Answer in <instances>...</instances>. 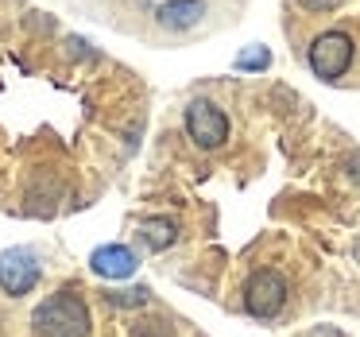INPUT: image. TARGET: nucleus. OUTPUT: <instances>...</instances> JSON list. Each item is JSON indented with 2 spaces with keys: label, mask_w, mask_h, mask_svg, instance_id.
Instances as JSON below:
<instances>
[{
  "label": "nucleus",
  "mask_w": 360,
  "mask_h": 337,
  "mask_svg": "<svg viewBox=\"0 0 360 337\" xmlns=\"http://www.w3.org/2000/svg\"><path fill=\"white\" fill-rule=\"evenodd\" d=\"M345 167H349V174L360 182V151H352V155H349V163H345Z\"/></svg>",
  "instance_id": "obj_12"
},
{
  "label": "nucleus",
  "mask_w": 360,
  "mask_h": 337,
  "mask_svg": "<svg viewBox=\"0 0 360 337\" xmlns=\"http://www.w3.org/2000/svg\"><path fill=\"white\" fill-rule=\"evenodd\" d=\"M356 260H360V241H356Z\"/></svg>",
  "instance_id": "obj_13"
},
{
  "label": "nucleus",
  "mask_w": 360,
  "mask_h": 337,
  "mask_svg": "<svg viewBox=\"0 0 360 337\" xmlns=\"http://www.w3.org/2000/svg\"><path fill=\"white\" fill-rule=\"evenodd\" d=\"M287 295H290V287H287V279H283V272L259 267V272H252L248 283H244V310H248L252 318L267 322L287 306Z\"/></svg>",
  "instance_id": "obj_4"
},
{
  "label": "nucleus",
  "mask_w": 360,
  "mask_h": 337,
  "mask_svg": "<svg viewBox=\"0 0 360 337\" xmlns=\"http://www.w3.org/2000/svg\"><path fill=\"white\" fill-rule=\"evenodd\" d=\"M89 306L78 291H55L32 314L35 337H89Z\"/></svg>",
  "instance_id": "obj_1"
},
{
  "label": "nucleus",
  "mask_w": 360,
  "mask_h": 337,
  "mask_svg": "<svg viewBox=\"0 0 360 337\" xmlns=\"http://www.w3.org/2000/svg\"><path fill=\"white\" fill-rule=\"evenodd\" d=\"M205 16H210L205 0H163V4H159V12H155L159 27H163V32H174V35L194 32Z\"/></svg>",
  "instance_id": "obj_6"
},
{
  "label": "nucleus",
  "mask_w": 360,
  "mask_h": 337,
  "mask_svg": "<svg viewBox=\"0 0 360 337\" xmlns=\"http://www.w3.org/2000/svg\"><path fill=\"white\" fill-rule=\"evenodd\" d=\"M140 241L148 244L151 252H167L179 241V221L174 217H143L140 221Z\"/></svg>",
  "instance_id": "obj_8"
},
{
  "label": "nucleus",
  "mask_w": 360,
  "mask_h": 337,
  "mask_svg": "<svg viewBox=\"0 0 360 337\" xmlns=\"http://www.w3.org/2000/svg\"><path fill=\"white\" fill-rule=\"evenodd\" d=\"M89 267H94V275H101V279H128V275L140 267V260H136V252L128 248V244H101V248H94V256H89Z\"/></svg>",
  "instance_id": "obj_7"
},
{
  "label": "nucleus",
  "mask_w": 360,
  "mask_h": 337,
  "mask_svg": "<svg viewBox=\"0 0 360 337\" xmlns=\"http://www.w3.org/2000/svg\"><path fill=\"white\" fill-rule=\"evenodd\" d=\"M182 125H186V136L194 140V148L202 151H217L229 144V117L225 109H221L217 101H210V97H194V101L186 105V113H182Z\"/></svg>",
  "instance_id": "obj_3"
},
{
  "label": "nucleus",
  "mask_w": 360,
  "mask_h": 337,
  "mask_svg": "<svg viewBox=\"0 0 360 337\" xmlns=\"http://www.w3.org/2000/svg\"><path fill=\"white\" fill-rule=\"evenodd\" d=\"M352 55H356V43L349 32H321L306 47V63H310L314 78L321 82H341L352 66Z\"/></svg>",
  "instance_id": "obj_2"
},
{
  "label": "nucleus",
  "mask_w": 360,
  "mask_h": 337,
  "mask_svg": "<svg viewBox=\"0 0 360 337\" xmlns=\"http://www.w3.org/2000/svg\"><path fill=\"white\" fill-rule=\"evenodd\" d=\"M43 264L32 248H8L0 252V291L8 298H24L39 287Z\"/></svg>",
  "instance_id": "obj_5"
},
{
  "label": "nucleus",
  "mask_w": 360,
  "mask_h": 337,
  "mask_svg": "<svg viewBox=\"0 0 360 337\" xmlns=\"http://www.w3.org/2000/svg\"><path fill=\"white\" fill-rule=\"evenodd\" d=\"M298 8H306V12H333V8H341V0H295Z\"/></svg>",
  "instance_id": "obj_11"
},
{
  "label": "nucleus",
  "mask_w": 360,
  "mask_h": 337,
  "mask_svg": "<svg viewBox=\"0 0 360 337\" xmlns=\"http://www.w3.org/2000/svg\"><path fill=\"white\" fill-rule=\"evenodd\" d=\"M105 298H109V306H124V310H128V306H143V303H148V291H143V287H128V291H109Z\"/></svg>",
  "instance_id": "obj_10"
},
{
  "label": "nucleus",
  "mask_w": 360,
  "mask_h": 337,
  "mask_svg": "<svg viewBox=\"0 0 360 337\" xmlns=\"http://www.w3.org/2000/svg\"><path fill=\"white\" fill-rule=\"evenodd\" d=\"M271 66V51L264 47V43H252V47H244L240 55H236V70H244V74H259V70H267Z\"/></svg>",
  "instance_id": "obj_9"
}]
</instances>
